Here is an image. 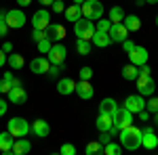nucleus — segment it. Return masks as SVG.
I'll return each instance as SVG.
<instances>
[{
	"label": "nucleus",
	"mask_w": 158,
	"mask_h": 155,
	"mask_svg": "<svg viewBox=\"0 0 158 155\" xmlns=\"http://www.w3.org/2000/svg\"><path fill=\"white\" fill-rule=\"evenodd\" d=\"M120 145L124 149H129V151H135V149H139L141 147V130L137 128V126H127V128H122L120 130Z\"/></svg>",
	"instance_id": "obj_1"
},
{
	"label": "nucleus",
	"mask_w": 158,
	"mask_h": 155,
	"mask_svg": "<svg viewBox=\"0 0 158 155\" xmlns=\"http://www.w3.org/2000/svg\"><path fill=\"white\" fill-rule=\"evenodd\" d=\"M80 13H82V17H86V19L97 21V19L103 17V4L99 0H85L80 4Z\"/></svg>",
	"instance_id": "obj_2"
},
{
	"label": "nucleus",
	"mask_w": 158,
	"mask_h": 155,
	"mask_svg": "<svg viewBox=\"0 0 158 155\" xmlns=\"http://www.w3.org/2000/svg\"><path fill=\"white\" fill-rule=\"evenodd\" d=\"M74 34L80 40H91L93 34H95V23L86 17H80L78 21H74Z\"/></svg>",
	"instance_id": "obj_3"
},
{
	"label": "nucleus",
	"mask_w": 158,
	"mask_h": 155,
	"mask_svg": "<svg viewBox=\"0 0 158 155\" xmlns=\"http://www.w3.org/2000/svg\"><path fill=\"white\" fill-rule=\"evenodd\" d=\"M6 130L11 132L15 138H21V136L25 138V134L30 132V124H27V119H23V118H13V119H9V124H6Z\"/></svg>",
	"instance_id": "obj_4"
},
{
	"label": "nucleus",
	"mask_w": 158,
	"mask_h": 155,
	"mask_svg": "<svg viewBox=\"0 0 158 155\" xmlns=\"http://www.w3.org/2000/svg\"><path fill=\"white\" fill-rule=\"evenodd\" d=\"M131 124H133V113L127 107H116V111H114V126L118 130H122V128H127Z\"/></svg>",
	"instance_id": "obj_5"
},
{
	"label": "nucleus",
	"mask_w": 158,
	"mask_h": 155,
	"mask_svg": "<svg viewBox=\"0 0 158 155\" xmlns=\"http://www.w3.org/2000/svg\"><path fill=\"white\" fill-rule=\"evenodd\" d=\"M65 57H68V50H65V46L63 44H53L51 46V50L47 52V59L51 61V65H63L65 63Z\"/></svg>",
	"instance_id": "obj_6"
},
{
	"label": "nucleus",
	"mask_w": 158,
	"mask_h": 155,
	"mask_svg": "<svg viewBox=\"0 0 158 155\" xmlns=\"http://www.w3.org/2000/svg\"><path fill=\"white\" fill-rule=\"evenodd\" d=\"M137 90H139V95H143V96H152L154 90H156L154 78L150 73L148 76H137Z\"/></svg>",
	"instance_id": "obj_7"
},
{
	"label": "nucleus",
	"mask_w": 158,
	"mask_h": 155,
	"mask_svg": "<svg viewBox=\"0 0 158 155\" xmlns=\"http://www.w3.org/2000/svg\"><path fill=\"white\" fill-rule=\"evenodd\" d=\"M6 25H9V29H21L25 25V13L19 11V9H13V11H6Z\"/></svg>",
	"instance_id": "obj_8"
},
{
	"label": "nucleus",
	"mask_w": 158,
	"mask_h": 155,
	"mask_svg": "<svg viewBox=\"0 0 158 155\" xmlns=\"http://www.w3.org/2000/svg\"><path fill=\"white\" fill-rule=\"evenodd\" d=\"M32 25H34V29H47L51 25V15L47 9H40V11L34 13V17H32Z\"/></svg>",
	"instance_id": "obj_9"
},
{
	"label": "nucleus",
	"mask_w": 158,
	"mask_h": 155,
	"mask_svg": "<svg viewBox=\"0 0 158 155\" xmlns=\"http://www.w3.org/2000/svg\"><path fill=\"white\" fill-rule=\"evenodd\" d=\"M124 107L129 109L131 113H139L141 109H146L143 95H129V96H127V101H124Z\"/></svg>",
	"instance_id": "obj_10"
},
{
	"label": "nucleus",
	"mask_w": 158,
	"mask_h": 155,
	"mask_svg": "<svg viewBox=\"0 0 158 155\" xmlns=\"http://www.w3.org/2000/svg\"><path fill=\"white\" fill-rule=\"evenodd\" d=\"M129 61L137 65V67H141V65H146L148 63V48L146 46H135L131 52H129Z\"/></svg>",
	"instance_id": "obj_11"
},
{
	"label": "nucleus",
	"mask_w": 158,
	"mask_h": 155,
	"mask_svg": "<svg viewBox=\"0 0 158 155\" xmlns=\"http://www.w3.org/2000/svg\"><path fill=\"white\" fill-rule=\"evenodd\" d=\"M110 38H112V42H124L127 36H129V29L124 27V23H112L108 29Z\"/></svg>",
	"instance_id": "obj_12"
},
{
	"label": "nucleus",
	"mask_w": 158,
	"mask_h": 155,
	"mask_svg": "<svg viewBox=\"0 0 158 155\" xmlns=\"http://www.w3.org/2000/svg\"><path fill=\"white\" fill-rule=\"evenodd\" d=\"M141 147H146V149H150V151L158 147V136L154 134V130H152L150 126L141 130Z\"/></svg>",
	"instance_id": "obj_13"
},
{
	"label": "nucleus",
	"mask_w": 158,
	"mask_h": 155,
	"mask_svg": "<svg viewBox=\"0 0 158 155\" xmlns=\"http://www.w3.org/2000/svg\"><path fill=\"white\" fill-rule=\"evenodd\" d=\"M74 92L80 96L82 101H89V99H93V95H95V88L91 86L89 80H80V82L76 84V90H74Z\"/></svg>",
	"instance_id": "obj_14"
},
{
	"label": "nucleus",
	"mask_w": 158,
	"mask_h": 155,
	"mask_svg": "<svg viewBox=\"0 0 158 155\" xmlns=\"http://www.w3.org/2000/svg\"><path fill=\"white\" fill-rule=\"evenodd\" d=\"M30 132H34V136H38V138H47L51 132V126L44 119H34V124L30 126Z\"/></svg>",
	"instance_id": "obj_15"
},
{
	"label": "nucleus",
	"mask_w": 158,
	"mask_h": 155,
	"mask_svg": "<svg viewBox=\"0 0 158 155\" xmlns=\"http://www.w3.org/2000/svg\"><path fill=\"white\" fill-rule=\"evenodd\" d=\"M9 101H11L13 105H23L25 101H27V92L23 90V86H13L11 90H9Z\"/></svg>",
	"instance_id": "obj_16"
},
{
	"label": "nucleus",
	"mask_w": 158,
	"mask_h": 155,
	"mask_svg": "<svg viewBox=\"0 0 158 155\" xmlns=\"http://www.w3.org/2000/svg\"><path fill=\"white\" fill-rule=\"evenodd\" d=\"M51 67V61L47 59V57H36V59L30 63V69H32V73H47Z\"/></svg>",
	"instance_id": "obj_17"
},
{
	"label": "nucleus",
	"mask_w": 158,
	"mask_h": 155,
	"mask_svg": "<svg viewBox=\"0 0 158 155\" xmlns=\"http://www.w3.org/2000/svg\"><path fill=\"white\" fill-rule=\"evenodd\" d=\"M99 132H108L112 126H114V113H99L97 122H95Z\"/></svg>",
	"instance_id": "obj_18"
},
{
	"label": "nucleus",
	"mask_w": 158,
	"mask_h": 155,
	"mask_svg": "<svg viewBox=\"0 0 158 155\" xmlns=\"http://www.w3.org/2000/svg\"><path fill=\"white\" fill-rule=\"evenodd\" d=\"M13 143H15V136L11 132H0V153H11Z\"/></svg>",
	"instance_id": "obj_19"
},
{
	"label": "nucleus",
	"mask_w": 158,
	"mask_h": 155,
	"mask_svg": "<svg viewBox=\"0 0 158 155\" xmlns=\"http://www.w3.org/2000/svg\"><path fill=\"white\" fill-rule=\"evenodd\" d=\"M30 149H32V143H30V141H23V136H21V138H15L11 153H15V155H25V153H30Z\"/></svg>",
	"instance_id": "obj_20"
},
{
	"label": "nucleus",
	"mask_w": 158,
	"mask_h": 155,
	"mask_svg": "<svg viewBox=\"0 0 158 155\" xmlns=\"http://www.w3.org/2000/svg\"><path fill=\"white\" fill-rule=\"evenodd\" d=\"M91 42H93L95 46H99V48H106V46L112 44V38H110L108 32H97V29H95V34H93V38H91Z\"/></svg>",
	"instance_id": "obj_21"
},
{
	"label": "nucleus",
	"mask_w": 158,
	"mask_h": 155,
	"mask_svg": "<svg viewBox=\"0 0 158 155\" xmlns=\"http://www.w3.org/2000/svg\"><path fill=\"white\" fill-rule=\"evenodd\" d=\"M74 90H76V82L70 80V78H63L57 82V92L59 95H72Z\"/></svg>",
	"instance_id": "obj_22"
},
{
	"label": "nucleus",
	"mask_w": 158,
	"mask_h": 155,
	"mask_svg": "<svg viewBox=\"0 0 158 155\" xmlns=\"http://www.w3.org/2000/svg\"><path fill=\"white\" fill-rule=\"evenodd\" d=\"M122 23H124V27H127L129 32H139V29H141V19H139L137 15H124Z\"/></svg>",
	"instance_id": "obj_23"
},
{
	"label": "nucleus",
	"mask_w": 158,
	"mask_h": 155,
	"mask_svg": "<svg viewBox=\"0 0 158 155\" xmlns=\"http://www.w3.org/2000/svg\"><path fill=\"white\" fill-rule=\"evenodd\" d=\"M47 32H49L51 40H63V38H65V29H63L61 23H51L49 27H47Z\"/></svg>",
	"instance_id": "obj_24"
},
{
	"label": "nucleus",
	"mask_w": 158,
	"mask_h": 155,
	"mask_svg": "<svg viewBox=\"0 0 158 155\" xmlns=\"http://www.w3.org/2000/svg\"><path fill=\"white\" fill-rule=\"evenodd\" d=\"M63 15H65V19L68 21H78L80 17H82V13H80V4H72V6H65V11H63Z\"/></svg>",
	"instance_id": "obj_25"
},
{
	"label": "nucleus",
	"mask_w": 158,
	"mask_h": 155,
	"mask_svg": "<svg viewBox=\"0 0 158 155\" xmlns=\"http://www.w3.org/2000/svg\"><path fill=\"white\" fill-rule=\"evenodd\" d=\"M137 76H139V67H137V65L129 63V65H124V67H122V78H124V80L133 82V80H137Z\"/></svg>",
	"instance_id": "obj_26"
},
{
	"label": "nucleus",
	"mask_w": 158,
	"mask_h": 155,
	"mask_svg": "<svg viewBox=\"0 0 158 155\" xmlns=\"http://www.w3.org/2000/svg\"><path fill=\"white\" fill-rule=\"evenodd\" d=\"M116 107H118V105H116V101L108 96V99H103V101L99 103V113H114Z\"/></svg>",
	"instance_id": "obj_27"
},
{
	"label": "nucleus",
	"mask_w": 158,
	"mask_h": 155,
	"mask_svg": "<svg viewBox=\"0 0 158 155\" xmlns=\"http://www.w3.org/2000/svg\"><path fill=\"white\" fill-rule=\"evenodd\" d=\"M6 61H9V65H11L13 69H21L25 65V59L21 57V55H17V52H11L9 57H6Z\"/></svg>",
	"instance_id": "obj_28"
},
{
	"label": "nucleus",
	"mask_w": 158,
	"mask_h": 155,
	"mask_svg": "<svg viewBox=\"0 0 158 155\" xmlns=\"http://www.w3.org/2000/svg\"><path fill=\"white\" fill-rule=\"evenodd\" d=\"M122 19H124L122 6H112V9H110V21H112V23H122Z\"/></svg>",
	"instance_id": "obj_29"
},
{
	"label": "nucleus",
	"mask_w": 158,
	"mask_h": 155,
	"mask_svg": "<svg viewBox=\"0 0 158 155\" xmlns=\"http://www.w3.org/2000/svg\"><path fill=\"white\" fill-rule=\"evenodd\" d=\"M76 52L78 55H89L91 52V40H76Z\"/></svg>",
	"instance_id": "obj_30"
},
{
	"label": "nucleus",
	"mask_w": 158,
	"mask_h": 155,
	"mask_svg": "<svg viewBox=\"0 0 158 155\" xmlns=\"http://www.w3.org/2000/svg\"><path fill=\"white\" fill-rule=\"evenodd\" d=\"M86 155H95V153H103V145L99 143V141H91V143L86 145Z\"/></svg>",
	"instance_id": "obj_31"
},
{
	"label": "nucleus",
	"mask_w": 158,
	"mask_h": 155,
	"mask_svg": "<svg viewBox=\"0 0 158 155\" xmlns=\"http://www.w3.org/2000/svg\"><path fill=\"white\" fill-rule=\"evenodd\" d=\"M103 153H106V155H120V147L110 141L108 145H103Z\"/></svg>",
	"instance_id": "obj_32"
},
{
	"label": "nucleus",
	"mask_w": 158,
	"mask_h": 155,
	"mask_svg": "<svg viewBox=\"0 0 158 155\" xmlns=\"http://www.w3.org/2000/svg\"><path fill=\"white\" fill-rule=\"evenodd\" d=\"M6 11H0V38L6 36V32H9V25H6Z\"/></svg>",
	"instance_id": "obj_33"
},
{
	"label": "nucleus",
	"mask_w": 158,
	"mask_h": 155,
	"mask_svg": "<svg viewBox=\"0 0 158 155\" xmlns=\"http://www.w3.org/2000/svg\"><path fill=\"white\" fill-rule=\"evenodd\" d=\"M51 46H53V44H51V38H44V40H40V42H38V52L47 55V52L51 50Z\"/></svg>",
	"instance_id": "obj_34"
},
{
	"label": "nucleus",
	"mask_w": 158,
	"mask_h": 155,
	"mask_svg": "<svg viewBox=\"0 0 158 155\" xmlns=\"http://www.w3.org/2000/svg\"><path fill=\"white\" fill-rule=\"evenodd\" d=\"M110 25H112V21H110V19H103V17H101V19H97V25H95V29H97V32H108V29H110Z\"/></svg>",
	"instance_id": "obj_35"
},
{
	"label": "nucleus",
	"mask_w": 158,
	"mask_h": 155,
	"mask_svg": "<svg viewBox=\"0 0 158 155\" xmlns=\"http://www.w3.org/2000/svg\"><path fill=\"white\" fill-rule=\"evenodd\" d=\"M44 38H49V32H47V29H32V40L40 42V40H44Z\"/></svg>",
	"instance_id": "obj_36"
},
{
	"label": "nucleus",
	"mask_w": 158,
	"mask_h": 155,
	"mask_svg": "<svg viewBox=\"0 0 158 155\" xmlns=\"http://www.w3.org/2000/svg\"><path fill=\"white\" fill-rule=\"evenodd\" d=\"M146 109L150 111V113H156V111H158V99L154 95H152V99L146 103Z\"/></svg>",
	"instance_id": "obj_37"
},
{
	"label": "nucleus",
	"mask_w": 158,
	"mask_h": 155,
	"mask_svg": "<svg viewBox=\"0 0 158 155\" xmlns=\"http://www.w3.org/2000/svg\"><path fill=\"white\" fill-rule=\"evenodd\" d=\"M53 13H63L65 11V4H63V0H53Z\"/></svg>",
	"instance_id": "obj_38"
},
{
	"label": "nucleus",
	"mask_w": 158,
	"mask_h": 155,
	"mask_svg": "<svg viewBox=\"0 0 158 155\" xmlns=\"http://www.w3.org/2000/svg\"><path fill=\"white\" fill-rule=\"evenodd\" d=\"M59 153H63V155H76V147L74 145H63L59 149Z\"/></svg>",
	"instance_id": "obj_39"
},
{
	"label": "nucleus",
	"mask_w": 158,
	"mask_h": 155,
	"mask_svg": "<svg viewBox=\"0 0 158 155\" xmlns=\"http://www.w3.org/2000/svg\"><path fill=\"white\" fill-rule=\"evenodd\" d=\"M61 69H63V65H51V67H49V72H47V73H49L51 78H57V76L61 73Z\"/></svg>",
	"instance_id": "obj_40"
},
{
	"label": "nucleus",
	"mask_w": 158,
	"mask_h": 155,
	"mask_svg": "<svg viewBox=\"0 0 158 155\" xmlns=\"http://www.w3.org/2000/svg\"><path fill=\"white\" fill-rule=\"evenodd\" d=\"M93 78V69L91 67H82L80 69V80H91Z\"/></svg>",
	"instance_id": "obj_41"
},
{
	"label": "nucleus",
	"mask_w": 158,
	"mask_h": 155,
	"mask_svg": "<svg viewBox=\"0 0 158 155\" xmlns=\"http://www.w3.org/2000/svg\"><path fill=\"white\" fill-rule=\"evenodd\" d=\"M122 48H124V52L129 55V52H131V50H133V48H135V44H133V42H131V40H124V42H122Z\"/></svg>",
	"instance_id": "obj_42"
},
{
	"label": "nucleus",
	"mask_w": 158,
	"mask_h": 155,
	"mask_svg": "<svg viewBox=\"0 0 158 155\" xmlns=\"http://www.w3.org/2000/svg\"><path fill=\"white\" fill-rule=\"evenodd\" d=\"M112 141V136H110V132H101V136H99V143L101 145H108Z\"/></svg>",
	"instance_id": "obj_43"
},
{
	"label": "nucleus",
	"mask_w": 158,
	"mask_h": 155,
	"mask_svg": "<svg viewBox=\"0 0 158 155\" xmlns=\"http://www.w3.org/2000/svg\"><path fill=\"white\" fill-rule=\"evenodd\" d=\"M137 115H139V119H141V122H148V119H150V111H148V109H141Z\"/></svg>",
	"instance_id": "obj_44"
},
{
	"label": "nucleus",
	"mask_w": 158,
	"mask_h": 155,
	"mask_svg": "<svg viewBox=\"0 0 158 155\" xmlns=\"http://www.w3.org/2000/svg\"><path fill=\"white\" fill-rule=\"evenodd\" d=\"M6 109H9V105H6V101H2V99H0V118H2V115L6 113Z\"/></svg>",
	"instance_id": "obj_45"
},
{
	"label": "nucleus",
	"mask_w": 158,
	"mask_h": 155,
	"mask_svg": "<svg viewBox=\"0 0 158 155\" xmlns=\"http://www.w3.org/2000/svg\"><path fill=\"white\" fill-rule=\"evenodd\" d=\"M2 50H4V52H13V44L11 42H4V44H2Z\"/></svg>",
	"instance_id": "obj_46"
},
{
	"label": "nucleus",
	"mask_w": 158,
	"mask_h": 155,
	"mask_svg": "<svg viewBox=\"0 0 158 155\" xmlns=\"http://www.w3.org/2000/svg\"><path fill=\"white\" fill-rule=\"evenodd\" d=\"M4 63H6V52H4V50L0 48V67H2Z\"/></svg>",
	"instance_id": "obj_47"
},
{
	"label": "nucleus",
	"mask_w": 158,
	"mask_h": 155,
	"mask_svg": "<svg viewBox=\"0 0 158 155\" xmlns=\"http://www.w3.org/2000/svg\"><path fill=\"white\" fill-rule=\"evenodd\" d=\"M30 2H32V0H17L19 6H30Z\"/></svg>",
	"instance_id": "obj_48"
},
{
	"label": "nucleus",
	"mask_w": 158,
	"mask_h": 155,
	"mask_svg": "<svg viewBox=\"0 0 158 155\" xmlns=\"http://www.w3.org/2000/svg\"><path fill=\"white\" fill-rule=\"evenodd\" d=\"M38 2H40L42 6H51V4H53V0H38Z\"/></svg>",
	"instance_id": "obj_49"
},
{
	"label": "nucleus",
	"mask_w": 158,
	"mask_h": 155,
	"mask_svg": "<svg viewBox=\"0 0 158 155\" xmlns=\"http://www.w3.org/2000/svg\"><path fill=\"white\" fill-rule=\"evenodd\" d=\"M74 4H82V2H85V0H72Z\"/></svg>",
	"instance_id": "obj_50"
},
{
	"label": "nucleus",
	"mask_w": 158,
	"mask_h": 155,
	"mask_svg": "<svg viewBox=\"0 0 158 155\" xmlns=\"http://www.w3.org/2000/svg\"><path fill=\"white\" fill-rule=\"evenodd\" d=\"M154 115H156V118H154V124H156V126H158V111H156V113H154Z\"/></svg>",
	"instance_id": "obj_51"
},
{
	"label": "nucleus",
	"mask_w": 158,
	"mask_h": 155,
	"mask_svg": "<svg viewBox=\"0 0 158 155\" xmlns=\"http://www.w3.org/2000/svg\"><path fill=\"white\" fill-rule=\"evenodd\" d=\"M146 2H148V4H156L158 0H146Z\"/></svg>",
	"instance_id": "obj_52"
},
{
	"label": "nucleus",
	"mask_w": 158,
	"mask_h": 155,
	"mask_svg": "<svg viewBox=\"0 0 158 155\" xmlns=\"http://www.w3.org/2000/svg\"><path fill=\"white\" fill-rule=\"evenodd\" d=\"M156 25H158V15H156Z\"/></svg>",
	"instance_id": "obj_53"
}]
</instances>
